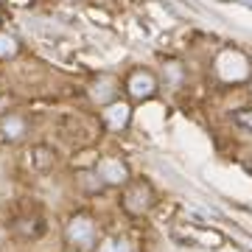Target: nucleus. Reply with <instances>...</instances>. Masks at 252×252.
<instances>
[{"label": "nucleus", "instance_id": "obj_1", "mask_svg": "<svg viewBox=\"0 0 252 252\" xmlns=\"http://www.w3.org/2000/svg\"><path fill=\"white\" fill-rule=\"evenodd\" d=\"M73 244H79V247H90L93 244V224L87 219H73L70 230H67Z\"/></svg>", "mask_w": 252, "mask_h": 252}, {"label": "nucleus", "instance_id": "obj_2", "mask_svg": "<svg viewBox=\"0 0 252 252\" xmlns=\"http://www.w3.org/2000/svg\"><path fill=\"white\" fill-rule=\"evenodd\" d=\"M98 171L104 174L109 182H124L126 180V168L121 165V162H115V160H104L98 165Z\"/></svg>", "mask_w": 252, "mask_h": 252}, {"label": "nucleus", "instance_id": "obj_3", "mask_svg": "<svg viewBox=\"0 0 252 252\" xmlns=\"http://www.w3.org/2000/svg\"><path fill=\"white\" fill-rule=\"evenodd\" d=\"M132 93L140 95V98H143V95H152L154 93V79L149 76V73H137L135 79H132Z\"/></svg>", "mask_w": 252, "mask_h": 252}, {"label": "nucleus", "instance_id": "obj_4", "mask_svg": "<svg viewBox=\"0 0 252 252\" xmlns=\"http://www.w3.org/2000/svg\"><path fill=\"white\" fill-rule=\"evenodd\" d=\"M126 118H129V107H126V104H112V107L107 109V121L115 126V129L126 124Z\"/></svg>", "mask_w": 252, "mask_h": 252}, {"label": "nucleus", "instance_id": "obj_5", "mask_svg": "<svg viewBox=\"0 0 252 252\" xmlns=\"http://www.w3.org/2000/svg\"><path fill=\"white\" fill-rule=\"evenodd\" d=\"M233 124L238 129H244V132H252V109H238V112H233Z\"/></svg>", "mask_w": 252, "mask_h": 252}, {"label": "nucleus", "instance_id": "obj_6", "mask_svg": "<svg viewBox=\"0 0 252 252\" xmlns=\"http://www.w3.org/2000/svg\"><path fill=\"white\" fill-rule=\"evenodd\" d=\"M101 252H129V247L124 241H107L101 247Z\"/></svg>", "mask_w": 252, "mask_h": 252}, {"label": "nucleus", "instance_id": "obj_7", "mask_svg": "<svg viewBox=\"0 0 252 252\" xmlns=\"http://www.w3.org/2000/svg\"><path fill=\"white\" fill-rule=\"evenodd\" d=\"M14 51V39L11 36H0V54H11Z\"/></svg>", "mask_w": 252, "mask_h": 252}]
</instances>
